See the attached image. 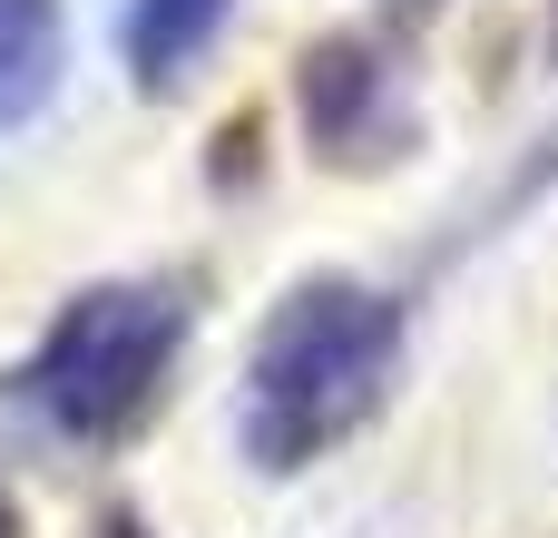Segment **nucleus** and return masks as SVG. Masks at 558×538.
Listing matches in <instances>:
<instances>
[{
  "label": "nucleus",
  "mask_w": 558,
  "mask_h": 538,
  "mask_svg": "<svg viewBox=\"0 0 558 538\" xmlns=\"http://www.w3.org/2000/svg\"><path fill=\"white\" fill-rule=\"evenodd\" d=\"M392 382H402V294L324 265V274L284 284V304L255 323L235 441L265 480H294L324 451H343L353 431H373Z\"/></svg>",
  "instance_id": "obj_1"
},
{
  "label": "nucleus",
  "mask_w": 558,
  "mask_h": 538,
  "mask_svg": "<svg viewBox=\"0 0 558 538\" xmlns=\"http://www.w3.org/2000/svg\"><path fill=\"white\" fill-rule=\"evenodd\" d=\"M186 333H196V284L186 274H108V284H78L49 314V333L29 343V363H20V412L39 431L78 441V451H118L157 412Z\"/></svg>",
  "instance_id": "obj_2"
},
{
  "label": "nucleus",
  "mask_w": 558,
  "mask_h": 538,
  "mask_svg": "<svg viewBox=\"0 0 558 538\" xmlns=\"http://www.w3.org/2000/svg\"><path fill=\"white\" fill-rule=\"evenodd\" d=\"M294 127L314 147V167L333 176H383L422 147V98L412 69L383 29H324L294 59Z\"/></svg>",
  "instance_id": "obj_3"
},
{
  "label": "nucleus",
  "mask_w": 558,
  "mask_h": 538,
  "mask_svg": "<svg viewBox=\"0 0 558 538\" xmlns=\"http://www.w3.org/2000/svg\"><path fill=\"white\" fill-rule=\"evenodd\" d=\"M226 20H235V0H128L118 59H128V78H137L147 98H177V88L206 69V49L226 39Z\"/></svg>",
  "instance_id": "obj_4"
},
{
  "label": "nucleus",
  "mask_w": 558,
  "mask_h": 538,
  "mask_svg": "<svg viewBox=\"0 0 558 538\" xmlns=\"http://www.w3.org/2000/svg\"><path fill=\"white\" fill-rule=\"evenodd\" d=\"M59 59H69V20H59V0H0V127H20V118L49 108Z\"/></svg>",
  "instance_id": "obj_5"
},
{
  "label": "nucleus",
  "mask_w": 558,
  "mask_h": 538,
  "mask_svg": "<svg viewBox=\"0 0 558 538\" xmlns=\"http://www.w3.org/2000/svg\"><path fill=\"white\" fill-rule=\"evenodd\" d=\"M255 137H265V108H235V118H226V137H216V176H226V186H245Z\"/></svg>",
  "instance_id": "obj_6"
},
{
  "label": "nucleus",
  "mask_w": 558,
  "mask_h": 538,
  "mask_svg": "<svg viewBox=\"0 0 558 538\" xmlns=\"http://www.w3.org/2000/svg\"><path fill=\"white\" fill-rule=\"evenodd\" d=\"M88 538H157V529H147L137 510H108V519H98V529H88Z\"/></svg>",
  "instance_id": "obj_7"
},
{
  "label": "nucleus",
  "mask_w": 558,
  "mask_h": 538,
  "mask_svg": "<svg viewBox=\"0 0 558 538\" xmlns=\"http://www.w3.org/2000/svg\"><path fill=\"white\" fill-rule=\"evenodd\" d=\"M383 10H392L402 29H422V20H441V0H383Z\"/></svg>",
  "instance_id": "obj_8"
},
{
  "label": "nucleus",
  "mask_w": 558,
  "mask_h": 538,
  "mask_svg": "<svg viewBox=\"0 0 558 538\" xmlns=\"http://www.w3.org/2000/svg\"><path fill=\"white\" fill-rule=\"evenodd\" d=\"M0 538H29V529H20V500H10V480H0Z\"/></svg>",
  "instance_id": "obj_9"
},
{
  "label": "nucleus",
  "mask_w": 558,
  "mask_h": 538,
  "mask_svg": "<svg viewBox=\"0 0 558 538\" xmlns=\"http://www.w3.org/2000/svg\"><path fill=\"white\" fill-rule=\"evenodd\" d=\"M549 59H558V29H549Z\"/></svg>",
  "instance_id": "obj_10"
}]
</instances>
